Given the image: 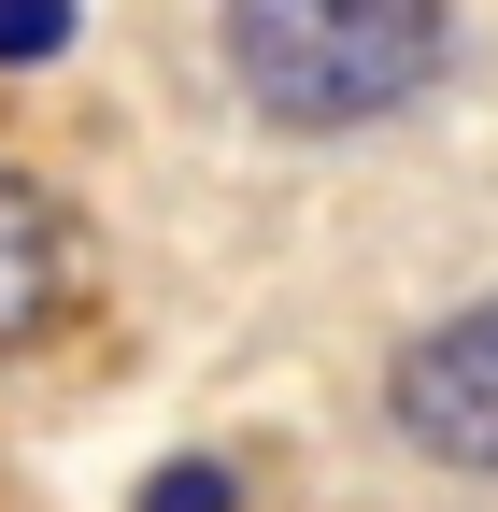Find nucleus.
<instances>
[{
  "mask_svg": "<svg viewBox=\"0 0 498 512\" xmlns=\"http://www.w3.org/2000/svg\"><path fill=\"white\" fill-rule=\"evenodd\" d=\"M456 0H214V72L257 128H385L442 86Z\"/></svg>",
  "mask_w": 498,
  "mask_h": 512,
  "instance_id": "nucleus-1",
  "label": "nucleus"
},
{
  "mask_svg": "<svg viewBox=\"0 0 498 512\" xmlns=\"http://www.w3.org/2000/svg\"><path fill=\"white\" fill-rule=\"evenodd\" d=\"M385 413H399V441H413L427 470L498 484V299H470V313H442L427 342H399Z\"/></svg>",
  "mask_w": 498,
  "mask_h": 512,
  "instance_id": "nucleus-2",
  "label": "nucleus"
},
{
  "mask_svg": "<svg viewBox=\"0 0 498 512\" xmlns=\"http://www.w3.org/2000/svg\"><path fill=\"white\" fill-rule=\"evenodd\" d=\"M57 271H72V242H57V200L0 157V356H15L43 313H57Z\"/></svg>",
  "mask_w": 498,
  "mask_h": 512,
  "instance_id": "nucleus-3",
  "label": "nucleus"
}]
</instances>
